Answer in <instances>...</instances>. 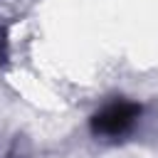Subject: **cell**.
<instances>
[{
  "label": "cell",
  "mask_w": 158,
  "mask_h": 158,
  "mask_svg": "<svg viewBox=\"0 0 158 158\" xmlns=\"http://www.w3.org/2000/svg\"><path fill=\"white\" fill-rule=\"evenodd\" d=\"M138 114H141V106H136V104H128V101L109 104L106 109H101L94 116V131L104 133V136H121L133 126Z\"/></svg>",
  "instance_id": "6da1fadb"
}]
</instances>
